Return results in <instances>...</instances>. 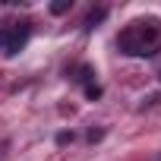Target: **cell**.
Segmentation results:
<instances>
[{
  "mask_svg": "<svg viewBox=\"0 0 161 161\" xmlns=\"http://www.w3.org/2000/svg\"><path fill=\"white\" fill-rule=\"evenodd\" d=\"M117 47L123 54H130V57H152V54H158V47H161V25H158V19L133 22L126 32H120Z\"/></svg>",
  "mask_w": 161,
  "mask_h": 161,
  "instance_id": "obj_1",
  "label": "cell"
},
{
  "mask_svg": "<svg viewBox=\"0 0 161 161\" xmlns=\"http://www.w3.org/2000/svg\"><path fill=\"white\" fill-rule=\"evenodd\" d=\"M29 35H32V22H16V25L7 32V41H3V54H7V57H16V54L25 47Z\"/></svg>",
  "mask_w": 161,
  "mask_h": 161,
  "instance_id": "obj_2",
  "label": "cell"
},
{
  "mask_svg": "<svg viewBox=\"0 0 161 161\" xmlns=\"http://www.w3.org/2000/svg\"><path fill=\"white\" fill-rule=\"evenodd\" d=\"M76 79H79V82H86V86H89L92 79H95V66H89V63H82V66H79V76H76Z\"/></svg>",
  "mask_w": 161,
  "mask_h": 161,
  "instance_id": "obj_3",
  "label": "cell"
},
{
  "mask_svg": "<svg viewBox=\"0 0 161 161\" xmlns=\"http://www.w3.org/2000/svg\"><path fill=\"white\" fill-rule=\"evenodd\" d=\"M69 7H73L69 0H54V3H51V13H54V16H63V13H66Z\"/></svg>",
  "mask_w": 161,
  "mask_h": 161,
  "instance_id": "obj_4",
  "label": "cell"
},
{
  "mask_svg": "<svg viewBox=\"0 0 161 161\" xmlns=\"http://www.w3.org/2000/svg\"><path fill=\"white\" fill-rule=\"evenodd\" d=\"M104 16H108V10H104V7H98V10H92V13H89V19H86V25H95V22H101Z\"/></svg>",
  "mask_w": 161,
  "mask_h": 161,
  "instance_id": "obj_5",
  "label": "cell"
},
{
  "mask_svg": "<svg viewBox=\"0 0 161 161\" xmlns=\"http://www.w3.org/2000/svg\"><path fill=\"white\" fill-rule=\"evenodd\" d=\"M86 98H89V101H98V98H101V86H98V82H89V86H86Z\"/></svg>",
  "mask_w": 161,
  "mask_h": 161,
  "instance_id": "obj_6",
  "label": "cell"
},
{
  "mask_svg": "<svg viewBox=\"0 0 161 161\" xmlns=\"http://www.w3.org/2000/svg\"><path fill=\"white\" fill-rule=\"evenodd\" d=\"M73 139H76L73 133H57V145H69Z\"/></svg>",
  "mask_w": 161,
  "mask_h": 161,
  "instance_id": "obj_7",
  "label": "cell"
},
{
  "mask_svg": "<svg viewBox=\"0 0 161 161\" xmlns=\"http://www.w3.org/2000/svg\"><path fill=\"white\" fill-rule=\"evenodd\" d=\"M101 136H104V130H89V142H98Z\"/></svg>",
  "mask_w": 161,
  "mask_h": 161,
  "instance_id": "obj_8",
  "label": "cell"
},
{
  "mask_svg": "<svg viewBox=\"0 0 161 161\" xmlns=\"http://www.w3.org/2000/svg\"><path fill=\"white\" fill-rule=\"evenodd\" d=\"M3 41H7V29H0V47H3Z\"/></svg>",
  "mask_w": 161,
  "mask_h": 161,
  "instance_id": "obj_9",
  "label": "cell"
}]
</instances>
